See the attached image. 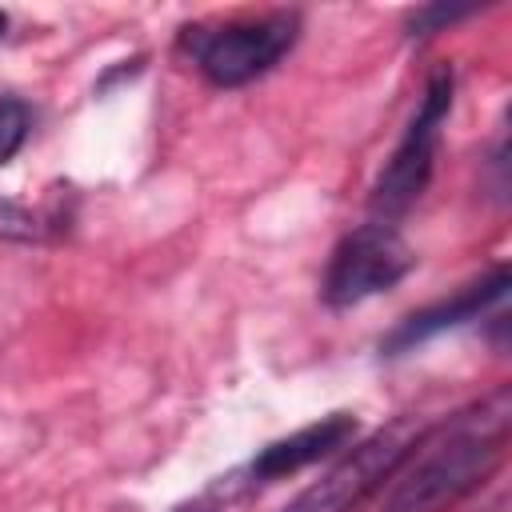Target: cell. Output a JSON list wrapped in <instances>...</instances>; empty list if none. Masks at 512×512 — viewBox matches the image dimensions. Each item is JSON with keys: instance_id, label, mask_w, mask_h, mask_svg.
Returning <instances> with one entry per match:
<instances>
[{"instance_id": "cell-10", "label": "cell", "mask_w": 512, "mask_h": 512, "mask_svg": "<svg viewBox=\"0 0 512 512\" xmlns=\"http://www.w3.org/2000/svg\"><path fill=\"white\" fill-rule=\"evenodd\" d=\"M176 512H216L208 500H196V504H184V508H176Z\"/></svg>"}, {"instance_id": "cell-4", "label": "cell", "mask_w": 512, "mask_h": 512, "mask_svg": "<svg viewBox=\"0 0 512 512\" xmlns=\"http://www.w3.org/2000/svg\"><path fill=\"white\" fill-rule=\"evenodd\" d=\"M424 428L408 416L392 420L376 436H368L356 452H348L340 464H332L316 484H308L284 512H352L364 496H372L388 476L400 472V464L420 444Z\"/></svg>"}, {"instance_id": "cell-3", "label": "cell", "mask_w": 512, "mask_h": 512, "mask_svg": "<svg viewBox=\"0 0 512 512\" xmlns=\"http://www.w3.org/2000/svg\"><path fill=\"white\" fill-rule=\"evenodd\" d=\"M448 108H452V68L440 64L428 76L424 100H420L404 140L396 144V152L388 156L384 172L376 176L372 216L380 224H392L396 216H404L420 200V192L428 188V176H432V164H436V148H440V124L448 120Z\"/></svg>"}, {"instance_id": "cell-11", "label": "cell", "mask_w": 512, "mask_h": 512, "mask_svg": "<svg viewBox=\"0 0 512 512\" xmlns=\"http://www.w3.org/2000/svg\"><path fill=\"white\" fill-rule=\"evenodd\" d=\"M4 28H8V16H4V12H0V36H4Z\"/></svg>"}, {"instance_id": "cell-6", "label": "cell", "mask_w": 512, "mask_h": 512, "mask_svg": "<svg viewBox=\"0 0 512 512\" xmlns=\"http://www.w3.org/2000/svg\"><path fill=\"white\" fill-rule=\"evenodd\" d=\"M508 284H512V280H508V268H496L492 276H484V280L460 288L456 296L436 300V304L412 312L408 320H400V324L388 332V340H384L380 348H384L388 356H400V352H408L412 344H424V340H432V336H440V332H448V328H456V324H464V320H476L484 308H492L496 300H504Z\"/></svg>"}, {"instance_id": "cell-9", "label": "cell", "mask_w": 512, "mask_h": 512, "mask_svg": "<svg viewBox=\"0 0 512 512\" xmlns=\"http://www.w3.org/2000/svg\"><path fill=\"white\" fill-rule=\"evenodd\" d=\"M468 12H476V4H432V8L412 12L408 28H412V36H428V32H436L440 24H452V20L468 16Z\"/></svg>"}, {"instance_id": "cell-1", "label": "cell", "mask_w": 512, "mask_h": 512, "mask_svg": "<svg viewBox=\"0 0 512 512\" xmlns=\"http://www.w3.org/2000/svg\"><path fill=\"white\" fill-rule=\"evenodd\" d=\"M512 428V388L500 384L468 412L424 428L412 448V464L396 476L380 512H448L472 488H480L504 460Z\"/></svg>"}, {"instance_id": "cell-5", "label": "cell", "mask_w": 512, "mask_h": 512, "mask_svg": "<svg viewBox=\"0 0 512 512\" xmlns=\"http://www.w3.org/2000/svg\"><path fill=\"white\" fill-rule=\"evenodd\" d=\"M412 248L404 244V236L392 224H360L356 232H348L324 272V300L332 308H352L376 292H388L392 284H400L412 272Z\"/></svg>"}, {"instance_id": "cell-2", "label": "cell", "mask_w": 512, "mask_h": 512, "mask_svg": "<svg viewBox=\"0 0 512 512\" xmlns=\"http://www.w3.org/2000/svg\"><path fill=\"white\" fill-rule=\"evenodd\" d=\"M296 32H300L296 12H268L220 28H184V48L216 88H240L264 76L296 44Z\"/></svg>"}, {"instance_id": "cell-8", "label": "cell", "mask_w": 512, "mask_h": 512, "mask_svg": "<svg viewBox=\"0 0 512 512\" xmlns=\"http://www.w3.org/2000/svg\"><path fill=\"white\" fill-rule=\"evenodd\" d=\"M28 128H32L28 104L16 96H0V164H8L20 152V144L28 140Z\"/></svg>"}, {"instance_id": "cell-7", "label": "cell", "mask_w": 512, "mask_h": 512, "mask_svg": "<svg viewBox=\"0 0 512 512\" xmlns=\"http://www.w3.org/2000/svg\"><path fill=\"white\" fill-rule=\"evenodd\" d=\"M356 436V416L352 412H332V416H320L316 424L284 436V440H272L268 448H260V456L252 460V476L256 480H276V476H288V472H300L316 460H324L328 452L344 448L348 440Z\"/></svg>"}]
</instances>
